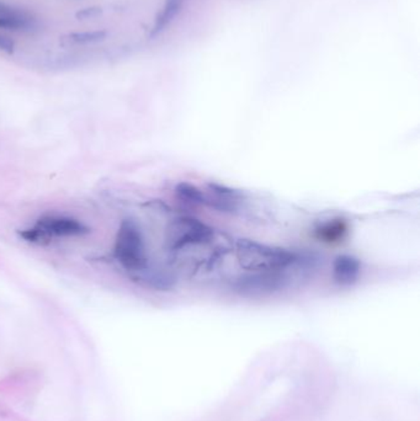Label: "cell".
Here are the masks:
<instances>
[{
    "mask_svg": "<svg viewBox=\"0 0 420 421\" xmlns=\"http://www.w3.org/2000/svg\"><path fill=\"white\" fill-rule=\"evenodd\" d=\"M206 195V207H211L219 212L234 213L239 210L243 201V195L237 190L229 188L221 183H210L207 185Z\"/></svg>",
    "mask_w": 420,
    "mask_h": 421,
    "instance_id": "obj_5",
    "label": "cell"
},
{
    "mask_svg": "<svg viewBox=\"0 0 420 421\" xmlns=\"http://www.w3.org/2000/svg\"><path fill=\"white\" fill-rule=\"evenodd\" d=\"M101 14H103V9L100 6H92V8H87V9L79 10L78 13L75 14V18L78 20H89V18H98Z\"/></svg>",
    "mask_w": 420,
    "mask_h": 421,
    "instance_id": "obj_12",
    "label": "cell"
},
{
    "mask_svg": "<svg viewBox=\"0 0 420 421\" xmlns=\"http://www.w3.org/2000/svg\"><path fill=\"white\" fill-rule=\"evenodd\" d=\"M19 10L11 8L9 5L5 4L3 1H0V18H6V16H11L18 13Z\"/></svg>",
    "mask_w": 420,
    "mask_h": 421,
    "instance_id": "obj_14",
    "label": "cell"
},
{
    "mask_svg": "<svg viewBox=\"0 0 420 421\" xmlns=\"http://www.w3.org/2000/svg\"><path fill=\"white\" fill-rule=\"evenodd\" d=\"M175 195L180 201L190 206H206L205 191L190 183H179L175 186Z\"/></svg>",
    "mask_w": 420,
    "mask_h": 421,
    "instance_id": "obj_8",
    "label": "cell"
},
{
    "mask_svg": "<svg viewBox=\"0 0 420 421\" xmlns=\"http://www.w3.org/2000/svg\"><path fill=\"white\" fill-rule=\"evenodd\" d=\"M89 233V228L80 220L64 215H46L37 220L35 227L25 229L20 235L32 243L48 242L56 237H74Z\"/></svg>",
    "mask_w": 420,
    "mask_h": 421,
    "instance_id": "obj_4",
    "label": "cell"
},
{
    "mask_svg": "<svg viewBox=\"0 0 420 421\" xmlns=\"http://www.w3.org/2000/svg\"><path fill=\"white\" fill-rule=\"evenodd\" d=\"M167 249L189 275L197 276L219 270L229 252H233V245L229 247L222 234L205 222L180 215L168 225Z\"/></svg>",
    "mask_w": 420,
    "mask_h": 421,
    "instance_id": "obj_1",
    "label": "cell"
},
{
    "mask_svg": "<svg viewBox=\"0 0 420 421\" xmlns=\"http://www.w3.org/2000/svg\"><path fill=\"white\" fill-rule=\"evenodd\" d=\"M114 255L125 270L135 277L148 270L146 244L140 225L132 220H125L120 225L115 240Z\"/></svg>",
    "mask_w": 420,
    "mask_h": 421,
    "instance_id": "obj_3",
    "label": "cell"
},
{
    "mask_svg": "<svg viewBox=\"0 0 420 421\" xmlns=\"http://www.w3.org/2000/svg\"><path fill=\"white\" fill-rule=\"evenodd\" d=\"M0 50H4L6 53H13L14 52V42L8 37L0 35Z\"/></svg>",
    "mask_w": 420,
    "mask_h": 421,
    "instance_id": "obj_13",
    "label": "cell"
},
{
    "mask_svg": "<svg viewBox=\"0 0 420 421\" xmlns=\"http://www.w3.org/2000/svg\"><path fill=\"white\" fill-rule=\"evenodd\" d=\"M361 275V262L352 255H339L333 262V279L340 286H350Z\"/></svg>",
    "mask_w": 420,
    "mask_h": 421,
    "instance_id": "obj_6",
    "label": "cell"
},
{
    "mask_svg": "<svg viewBox=\"0 0 420 421\" xmlns=\"http://www.w3.org/2000/svg\"><path fill=\"white\" fill-rule=\"evenodd\" d=\"M33 25H35L33 18L25 14L23 11H18L16 14L6 16V18H0V28H5V30H13V31L30 30L33 28Z\"/></svg>",
    "mask_w": 420,
    "mask_h": 421,
    "instance_id": "obj_9",
    "label": "cell"
},
{
    "mask_svg": "<svg viewBox=\"0 0 420 421\" xmlns=\"http://www.w3.org/2000/svg\"><path fill=\"white\" fill-rule=\"evenodd\" d=\"M233 257L243 271L237 279L246 292L281 289L288 279V271L303 261L298 252L246 238L234 242Z\"/></svg>",
    "mask_w": 420,
    "mask_h": 421,
    "instance_id": "obj_2",
    "label": "cell"
},
{
    "mask_svg": "<svg viewBox=\"0 0 420 421\" xmlns=\"http://www.w3.org/2000/svg\"><path fill=\"white\" fill-rule=\"evenodd\" d=\"M185 1L187 0H165L164 6L160 10L159 14L157 16L156 23L152 28L151 37L158 36L169 26L170 23H173L183 9Z\"/></svg>",
    "mask_w": 420,
    "mask_h": 421,
    "instance_id": "obj_7",
    "label": "cell"
},
{
    "mask_svg": "<svg viewBox=\"0 0 420 421\" xmlns=\"http://www.w3.org/2000/svg\"><path fill=\"white\" fill-rule=\"evenodd\" d=\"M347 232V225L342 220H330L325 225H320L317 229L318 238L323 239L325 242H335L342 238L344 233Z\"/></svg>",
    "mask_w": 420,
    "mask_h": 421,
    "instance_id": "obj_10",
    "label": "cell"
},
{
    "mask_svg": "<svg viewBox=\"0 0 420 421\" xmlns=\"http://www.w3.org/2000/svg\"><path fill=\"white\" fill-rule=\"evenodd\" d=\"M105 37L106 31L99 30V31H92V33H70L68 38L75 43H93V42L103 41Z\"/></svg>",
    "mask_w": 420,
    "mask_h": 421,
    "instance_id": "obj_11",
    "label": "cell"
}]
</instances>
